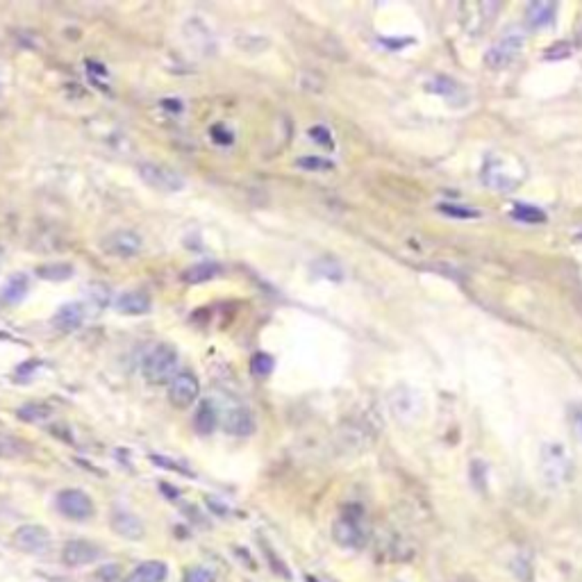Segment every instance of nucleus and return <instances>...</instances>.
Instances as JSON below:
<instances>
[{
	"label": "nucleus",
	"instance_id": "f257e3e1",
	"mask_svg": "<svg viewBox=\"0 0 582 582\" xmlns=\"http://www.w3.org/2000/svg\"><path fill=\"white\" fill-rule=\"evenodd\" d=\"M176 369H178L176 346L157 344L153 346V351L146 355L142 364V374L150 385H164V382H171V378L176 376Z\"/></svg>",
	"mask_w": 582,
	"mask_h": 582
},
{
	"label": "nucleus",
	"instance_id": "f03ea898",
	"mask_svg": "<svg viewBox=\"0 0 582 582\" xmlns=\"http://www.w3.org/2000/svg\"><path fill=\"white\" fill-rule=\"evenodd\" d=\"M519 169H523L521 162H507L505 157H489L480 176L487 187L509 191L519 187L523 180V173H519Z\"/></svg>",
	"mask_w": 582,
	"mask_h": 582
},
{
	"label": "nucleus",
	"instance_id": "7ed1b4c3",
	"mask_svg": "<svg viewBox=\"0 0 582 582\" xmlns=\"http://www.w3.org/2000/svg\"><path fill=\"white\" fill-rule=\"evenodd\" d=\"M541 475L551 487H560L571 478V460L562 444H546L541 448Z\"/></svg>",
	"mask_w": 582,
	"mask_h": 582
},
{
	"label": "nucleus",
	"instance_id": "20e7f679",
	"mask_svg": "<svg viewBox=\"0 0 582 582\" xmlns=\"http://www.w3.org/2000/svg\"><path fill=\"white\" fill-rule=\"evenodd\" d=\"M523 43H526V37H523V32L519 28H509L503 32V37H500L492 48L487 51L485 55V64L489 68H505L509 66L512 62L517 60V55L523 51Z\"/></svg>",
	"mask_w": 582,
	"mask_h": 582
},
{
	"label": "nucleus",
	"instance_id": "39448f33",
	"mask_svg": "<svg viewBox=\"0 0 582 582\" xmlns=\"http://www.w3.org/2000/svg\"><path fill=\"white\" fill-rule=\"evenodd\" d=\"M137 173L148 187H153L157 191L176 194V191L184 189V178L180 176V173L173 171L171 166L157 164V162H142V164L137 166Z\"/></svg>",
	"mask_w": 582,
	"mask_h": 582
},
{
	"label": "nucleus",
	"instance_id": "423d86ee",
	"mask_svg": "<svg viewBox=\"0 0 582 582\" xmlns=\"http://www.w3.org/2000/svg\"><path fill=\"white\" fill-rule=\"evenodd\" d=\"M55 503H57V509H60V514H64L71 521H87L96 514L94 500H91L89 494L83 492V489H62V492L57 494Z\"/></svg>",
	"mask_w": 582,
	"mask_h": 582
},
{
	"label": "nucleus",
	"instance_id": "0eeeda50",
	"mask_svg": "<svg viewBox=\"0 0 582 582\" xmlns=\"http://www.w3.org/2000/svg\"><path fill=\"white\" fill-rule=\"evenodd\" d=\"M332 537L337 544H342L344 549H359L366 541V530L362 523V514H351V512H344V514L334 521L332 526Z\"/></svg>",
	"mask_w": 582,
	"mask_h": 582
},
{
	"label": "nucleus",
	"instance_id": "6e6552de",
	"mask_svg": "<svg viewBox=\"0 0 582 582\" xmlns=\"http://www.w3.org/2000/svg\"><path fill=\"white\" fill-rule=\"evenodd\" d=\"M198 393H201V382L191 371H180L169 382V401L178 410L194 405L198 401Z\"/></svg>",
	"mask_w": 582,
	"mask_h": 582
},
{
	"label": "nucleus",
	"instance_id": "1a4fd4ad",
	"mask_svg": "<svg viewBox=\"0 0 582 582\" xmlns=\"http://www.w3.org/2000/svg\"><path fill=\"white\" fill-rule=\"evenodd\" d=\"M100 246L105 253L112 255V258L127 260V258H134V255L144 248V239L139 237L134 230H114L102 239Z\"/></svg>",
	"mask_w": 582,
	"mask_h": 582
},
{
	"label": "nucleus",
	"instance_id": "9d476101",
	"mask_svg": "<svg viewBox=\"0 0 582 582\" xmlns=\"http://www.w3.org/2000/svg\"><path fill=\"white\" fill-rule=\"evenodd\" d=\"M389 410L398 421H412L421 412V396H418L412 387H396L389 393Z\"/></svg>",
	"mask_w": 582,
	"mask_h": 582
},
{
	"label": "nucleus",
	"instance_id": "9b49d317",
	"mask_svg": "<svg viewBox=\"0 0 582 582\" xmlns=\"http://www.w3.org/2000/svg\"><path fill=\"white\" fill-rule=\"evenodd\" d=\"M100 546H96L94 541H87V539H71L64 544V551H62V562L71 568H80V566H87V564H94L100 560Z\"/></svg>",
	"mask_w": 582,
	"mask_h": 582
},
{
	"label": "nucleus",
	"instance_id": "f8f14e48",
	"mask_svg": "<svg viewBox=\"0 0 582 582\" xmlns=\"http://www.w3.org/2000/svg\"><path fill=\"white\" fill-rule=\"evenodd\" d=\"M184 37H187L189 46L194 51H198L205 57H212L216 53V37L214 32L209 30V26L198 16H191L187 23H184Z\"/></svg>",
	"mask_w": 582,
	"mask_h": 582
},
{
	"label": "nucleus",
	"instance_id": "ddd939ff",
	"mask_svg": "<svg viewBox=\"0 0 582 582\" xmlns=\"http://www.w3.org/2000/svg\"><path fill=\"white\" fill-rule=\"evenodd\" d=\"M14 544L23 553L41 555L51 549V532L43 526H21L14 532Z\"/></svg>",
	"mask_w": 582,
	"mask_h": 582
},
{
	"label": "nucleus",
	"instance_id": "4468645a",
	"mask_svg": "<svg viewBox=\"0 0 582 582\" xmlns=\"http://www.w3.org/2000/svg\"><path fill=\"white\" fill-rule=\"evenodd\" d=\"M223 428H226V433L235 435V437H248V435L255 433V418H253L248 407L235 405L226 412Z\"/></svg>",
	"mask_w": 582,
	"mask_h": 582
},
{
	"label": "nucleus",
	"instance_id": "2eb2a0df",
	"mask_svg": "<svg viewBox=\"0 0 582 582\" xmlns=\"http://www.w3.org/2000/svg\"><path fill=\"white\" fill-rule=\"evenodd\" d=\"M112 528L114 532L119 534L123 539H142L146 534V528H144V521L134 517L132 512H125V509H116L112 514Z\"/></svg>",
	"mask_w": 582,
	"mask_h": 582
},
{
	"label": "nucleus",
	"instance_id": "dca6fc26",
	"mask_svg": "<svg viewBox=\"0 0 582 582\" xmlns=\"http://www.w3.org/2000/svg\"><path fill=\"white\" fill-rule=\"evenodd\" d=\"M153 307V300L142 289H132V291H125V294L119 296L116 300V309L121 314H127V317H144V314L150 312Z\"/></svg>",
	"mask_w": 582,
	"mask_h": 582
},
{
	"label": "nucleus",
	"instance_id": "f3484780",
	"mask_svg": "<svg viewBox=\"0 0 582 582\" xmlns=\"http://www.w3.org/2000/svg\"><path fill=\"white\" fill-rule=\"evenodd\" d=\"M83 321H85V309H83L80 302H64V305L57 309L55 317H53V325L62 332L78 330L80 325H83Z\"/></svg>",
	"mask_w": 582,
	"mask_h": 582
},
{
	"label": "nucleus",
	"instance_id": "a211bd4d",
	"mask_svg": "<svg viewBox=\"0 0 582 582\" xmlns=\"http://www.w3.org/2000/svg\"><path fill=\"white\" fill-rule=\"evenodd\" d=\"M218 425V410H216V405L205 398L198 403L196 407V414H194V428H196V433L198 435H212L214 430Z\"/></svg>",
	"mask_w": 582,
	"mask_h": 582
},
{
	"label": "nucleus",
	"instance_id": "6ab92c4d",
	"mask_svg": "<svg viewBox=\"0 0 582 582\" xmlns=\"http://www.w3.org/2000/svg\"><path fill=\"white\" fill-rule=\"evenodd\" d=\"M557 14V5L551 3V0H537V3H530L526 9V21L530 28H549L551 23L555 21Z\"/></svg>",
	"mask_w": 582,
	"mask_h": 582
},
{
	"label": "nucleus",
	"instance_id": "aec40b11",
	"mask_svg": "<svg viewBox=\"0 0 582 582\" xmlns=\"http://www.w3.org/2000/svg\"><path fill=\"white\" fill-rule=\"evenodd\" d=\"M169 576V566L159 560H150L139 564L127 578V582H164Z\"/></svg>",
	"mask_w": 582,
	"mask_h": 582
},
{
	"label": "nucleus",
	"instance_id": "412c9836",
	"mask_svg": "<svg viewBox=\"0 0 582 582\" xmlns=\"http://www.w3.org/2000/svg\"><path fill=\"white\" fill-rule=\"evenodd\" d=\"M28 289H30V282H28V275L26 273H14L7 277V282L0 287V298L9 305H14V302H21L23 298L28 296Z\"/></svg>",
	"mask_w": 582,
	"mask_h": 582
},
{
	"label": "nucleus",
	"instance_id": "4be33fe9",
	"mask_svg": "<svg viewBox=\"0 0 582 582\" xmlns=\"http://www.w3.org/2000/svg\"><path fill=\"white\" fill-rule=\"evenodd\" d=\"M218 273H221V266L218 264H214V262H201V264L189 266V269L182 273V280L187 282V285H201V282H207V280H214Z\"/></svg>",
	"mask_w": 582,
	"mask_h": 582
},
{
	"label": "nucleus",
	"instance_id": "5701e85b",
	"mask_svg": "<svg viewBox=\"0 0 582 582\" xmlns=\"http://www.w3.org/2000/svg\"><path fill=\"white\" fill-rule=\"evenodd\" d=\"M16 414L21 421H26V423H43V421H48V418H53L55 410L46 403H26L18 407Z\"/></svg>",
	"mask_w": 582,
	"mask_h": 582
},
{
	"label": "nucleus",
	"instance_id": "b1692460",
	"mask_svg": "<svg viewBox=\"0 0 582 582\" xmlns=\"http://www.w3.org/2000/svg\"><path fill=\"white\" fill-rule=\"evenodd\" d=\"M430 89H433L435 94L448 98L450 102H462V100H464V89H462L453 78L439 75V78L433 80V83H430Z\"/></svg>",
	"mask_w": 582,
	"mask_h": 582
},
{
	"label": "nucleus",
	"instance_id": "393cba45",
	"mask_svg": "<svg viewBox=\"0 0 582 582\" xmlns=\"http://www.w3.org/2000/svg\"><path fill=\"white\" fill-rule=\"evenodd\" d=\"M37 275L43 277V280H68V277L73 275V266L71 264H64V262H57V264H43L37 269Z\"/></svg>",
	"mask_w": 582,
	"mask_h": 582
},
{
	"label": "nucleus",
	"instance_id": "a878e982",
	"mask_svg": "<svg viewBox=\"0 0 582 582\" xmlns=\"http://www.w3.org/2000/svg\"><path fill=\"white\" fill-rule=\"evenodd\" d=\"M512 216H514L517 221H523V223H544L546 221V214L541 212V209L532 207V205H514Z\"/></svg>",
	"mask_w": 582,
	"mask_h": 582
},
{
	"label": "nucleus",
	"instance_id": "bb28decb",
	"mask_svg": "<svg viewBox=\"0 0 582 582\" xmlns=\"http://www.w3.org/2000/svg\"><path fill=\"white\" fill-rule=\"evenodd\" d=\"M184 582H216V576L205 566H191L184 571Z\"/></svg>",
	"mask_w": 582,
	"mask_h": 582
},
{
	"label": "nucleus",
	"instance_id": "cd10ccee",
	"mask_svg": "<svg viewBox=\"0 0 582 582\" xmlns=\"http://www.w3.org/2000/svg\"><path fill=\"white\" fill-rule=\"evenodd\" d=\"M96 578L100 582H121L123 578V568L119 564H105L96 571Z\"/></svg>",
	"mask_w": 582,
	"mask_h": 582
},
{
	"label": "nucleus",
	"instance_id": "c85d7f7f",
	"mask_svg": "<svg viewBox=\"0 0 582 582\" xmlns=\"http://www.w3.org/2000/svg\"><path fill=\"white\" fill-rule=\"evenodd\" d=\"M439 212H444V214H448V216H453V218H475V216H478V212H475V209L460 207V205H450V203L439 205Z\"/></svg>",
	"mask_w": 582,
	"mask_h": 582
},
{
	"label": "nucleus",
	"instance_id": "c756f323",
	"mask_svg": "<svg viewBox=\"0 0 582 582\" xmlns=\"http://www.w3.org/2000/svg\"><path fill=\"white\" fill-rule=\"evenodd\" d=\"M89 298L96 302V307H105L110 302V289L100 285V282H94V285H89Z\"/></svg>",
	"mask_w": 582,
	"mask_h": 582
},
{
	"label": "nucleus",
	"instance_id": "7c9ffc66",
	"mask_svg": "<svg viewBox=\"0 0 582 582\" xmlns=\"http://www.w3.org/2000/svg\"><path fill=\"white\" fill-rule=\"evenodd\" d=\"M253 374L255 376H269L271 374V369H273V359L269 355H264V353H258L253 357Z\"/></svg>",
	"mask_w": 582,
	"mask_h": 582
},
{
	"label": "nucleus",
	"instance_id": "2f4dec72",
	"mask_svg": "<svg viewBox=\"0 0 582 582\" xmlns=\"http://www.w3.org/2000/svg\"><path fill=\"white\" fill-rule=\"evenodd\" d=\"M298 166L307 169V171H328V169H332V162L321 159V157H302V159H298Z\"/></svg>",
	"mask_w": 582,
	"mask_h": 582
},
{
	"label": "nucleus",
	"instance_id": "473e14b6",
	"mask_svg": "<svg viewBox=\"0 0 582 582\" xmlns=\"http://www.w3.org/2000/svg\"><path fill=\"white\" fill-rule=\"evenodd\" d=\"M21 448H26V446L21 444V441L16 444L14 439H9V437H0V455H3V457L18 455V450H21ZM26 450H28V448H26Z\"/></svg>",
	"mask_w": 582,
	"mask_h": 582
},
{
	"label": "nucleus",
	"instance_id": "72a5a7b5",
	"mask_svg": "<svg viewBox=\"0 0 582 582\" xmlns=\"http://www.w3.org/2000/svg\"><path fill=\"white\" fill-rule=\"evenodd\" d=\"M312 139H317V142H323V146L325 148H332V137H330V132L325 130L323 125H317V127H312Z\"/></svg>",
	"mask_w": 582,
	"mask_h": 582
},
{
	"label": "nucleus",
	"instance_id": "f704fd0d",
	"mask_svg": "<svg viewBox=\"0 0 582 582\" xmlns=\"http://www.w3.org/2000/svg\"><path fill=\"white\" fill-rule=\"evenodd\" d=\"M212 139H214L216 144H221V146L232 144V134L223 130V125H214V127H212Z\"/></svg>",
	"mask_w": 582,
	"mask_h": 582
},
{
	"label": "nucleus",
	"instance_id": "c9c22d12",
	"mask_svg": "<svg viewBox=\"0 0 582 582\" xmlns=\"http://www.w3.org/2000/svg\"><path fill=\"white\" fill-rule=\"evenodd\" d=\"M571 428H573V433L582 439V407H573L571 410Z\"/></svg>",
	"mask_w": 582,
	"mask_h": 582
},
{
	"label": "nucleus",
	"instance_id": "e433bc0d",
	"mask_svg": "<svg viewBox=\"0 0 582 582\" xmlns=\"http://www.w3.org/2000/svg\"><path fill=\"white\" fill-rule=\"evenodd\" d=\"M162 107H171L169 112L180 114V112H182V102H180V100H162Z\"/></svg>",
	"mask_w": 582,
	"mask_h": 582
}]
</instances>
